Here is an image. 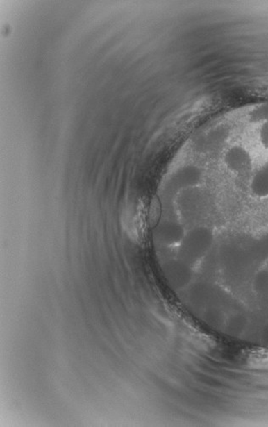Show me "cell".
Returning <instances> with one entry per match:
<instances>
[{
  "label": "cell",
  "mask_w": 268,
  "mask_h": 427,
  "mask_svg": "<svg viewBox=\"0 0 268 427\" xmlns=\"http://www.w3.org/2000/svg\"><path fill=\"white\" fill-rule=\"evenodd\" d=\"M212 242V231L205 226L194 228L185 233L180 242V260L190 265L197 263L208 253Z\"/></svg>",
  "instance_id": "1"
},
{
  "label": "cell",
  "mask_w": 268,
  "mask_h": 427,
  "mask_svg": "<svg viewBox=\"0 0 268 427\" xmlns=\"http://www.w3.org/2000/svg\"><path fill=\"white\" fill-rule=\"evenodd\" d=\"M190 265L183 260H171L165 265L164 273L168 282L175 288H183L190 283L192 273Z\"/></svg>",
  "instance_id": "2"
},
{
  "label": "cell",
  "mask_w": 268,
  "mask_h": 427,
  "mask_svg": "<svg viewBox=\"0 0 268 427\" xmlns=\"http://www.w3.org/2000/svg\"><path fill=\"white\" fill-rule=\"evenodd\" d=\"M185 235V231L183 226L172 220L160 223L155 231L156 240L160 244L166 245L180 244Z\"/></svg>",
  "instance_id": "3"
}]
</instances>
